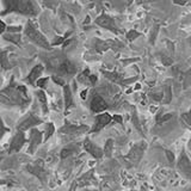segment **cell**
Instances as JSON below:
<instances>
[{"mask_svg": "<svg viewBox=\"0 0 191 191\" xmlns=\"http://www.w3.org/2000/svg\"><path fill=\"white\" fill-rule=\"evenodd\" d=\"M1 102L2 104H11V107H25L29 102L30 97L28 96L26 87L23 85H13V78L8 87L1 91Z\"/></svg>", "mask_w": 191, "mask_h": 191, "instance_id": "6da1fadb", "label": "cell"}, {"mask_svg": "<svg viewBox=\"0 0 191 191\" xmlns=\"http://www.w3.org/2000/svg\"><path fill=\"white\" fill-rule=\"evenodd\" d=\"M4 6L5 11H2V15L7 12H18L25 16L37 15V10L31 0H4Z\"/></svg>", "mask_w": 191, "mask_h": 191, "instance_id": "7a4b0ae2", "label": "cell"}, {"mask_svg": "<svg viewBox=\"0 0 191 191\" xmlns=\"http://www.w3.org/2000/svg\"><path fill=\"white\" fill-rule=\"evenodd\" d=\"M48 67L52 72H56L60 75H74L76 73V67L68 59H60L57 56L49 59Z\"/></svg>", "mask_w": 191, "mask_h": 191, "instance_id": "3957f363", "label": "cell"}, {"mask_svg": "<svg viewBox=\"0 0 191 191\" xmlns=\"http://www.w3.org/2000/svg\"><path fill=\"white\" fill-rule=\"evenodd\" d=\"M24 32H25V36L29 38L31 42H34L35 44H37L38 47L44 48V49H50L52 44H49V42L47 41V38L35 28V25L31 23V22H28L25 29H24Z\"/></svg>", "mask_w": 191, "mask_h": 191, "instance_id": "277c9868", "label": "cell"}, {"mask_svg": "<svg viewBox=\"0 0 191 191\" xmlns=\"http://www.w3.org/2000/svg\"><path fill=\"white\" fill-rule=\"evenodd\" d=\"M177 168L182 176L191 180V161L184 149L182 151V154L177 161Z\"/></svg>", "mask_w": 191, "mask_h": 191, "instance_id": "5b68a950", "label": "cell"}, {"mask_svg": "<svg viewBox=\"0 0 191 191\" xmlns=\"http://www.w3.org/2000/svg\"><path fill=\"white\" fill-rule=\"evenodd\" d=\"M96 24L102 26V28H105L107 30H110L111 32L116 34V35L121 34V31L118 30V28L115 24V20L110 16H107V13H102L99 17H97L96 18Z\"/></svg>", "mask_w": 191, "mask_h": 191, "instance_id": "8992f818", "label": "cell"}, {"mask_svg": "<svg viewBox=\"0 0 191 191\" xmlns=\"http://www.w3.org/2000/svg\"><path fill=\"white\" fill-rule=\"evenodd\" d=\"M44 141L43 139V133L39 131L38 129L31 128L30 130V141H29V148H28V153L32 154L38 148V146L41 145Z\"/></svg>", "mask_w": 191, "mask_h": 191, "instance_id": "52a82bcc", "label": "cell"}, {"mask_svg": "<svg viewBox=\"0 0 191 191\" xmlns=\"http://www.w3.org/2000/svg\"><path fill=\"white\" fill-rule=\"evenodd\" d=\"M146 142H141V145H135L131 149H130L129 154L125 157L127 159H129L130 162L136 166L139 164V161L141 160L142 155H143V152H145V148H146Z\"/></svg>", "mask_w": 191, "mask_h": 191, "instance_id": "ba28073f", "label": "cell"}, {"mask_svg": "<svg viewBox=\"0 0 191 191\" xmlns=\"http://www.w3.org/2000/svg\"><path fill=\"white\" fill-rule=\"evenodd\" d=\"M42 123V120L37 118L35 115L29 114L25 118H23L20 122L17 124V130H22V131H25V130H29L31 128H34L35 125L37 124H41Z\"/></svg>", "mask_w": 191, "mask_h": 191, "instance_id": "9c48e42d", "label": "cell"}, {"mask_svg": "<svg viewBox=\"0 0 191 191\" xmlns=\"http://www.w3.org/2000/svg\"><path fill=\"white\" fill-rule=\"evenodd\" d=\"M25 142H26V139H25V135H24V131L18 130V133L13 136L12 141H11V145H10V147H8L7 149L8 153L19 152Z\"/></svg>", "mask_w": 191, "mask_h": 191, "instance_id": "30bf717a", "label": "cell"}, {"mask_svg": "<svg viewBox=\"0 0 191 191\" xmlns=\"http://www.w3.org/2000/svg\"><path fill=\"white\" fill-rule=\"evenodd\" d=\"M112 120H114L112 116L110 114H107V112H103V114H100V115H97L96 121H94V127H93V129H92L91 131L92 133L99 131V130H102L104 127H107V124H110V122H111Z\"/></svg>", "mask_w": 191, "mask_h": 191, "instance_id": "8fae6325", "label": "cell"}, {"mask_svg": "<svg viewBox=\"0 0 191 191\" xmlns=\"http://www.w3.org/2000/svg\"><path fill=\"white\" fill-rule=\"evenodd\" d=\"M89 130L87 125H73L66 121L65 125L60 129V133L62 134H68V135H80L85 131Z\"/></svg>", "mask_w": 191, "mask_h": 191, "instance_id": "7c38bea8", "label": "cell"}, {"mask_svg": "<svg viewBox=\"0 0 191 191\" xmlns=\"http://www.w3.org/2000/svg\"><path fill=\"white\" fill-rule=\"evenodd\" d=\"M84 148L86 152L90 153L92 157L96 158V159H100V158H103V155H104V149H102V148H99L98 146L94 145L90 139H85Z\"/></svg>", "mask_w": 191, "mask_h": 191, "instance_id": "4fadbf2b", "label": "cell"}, {"mask_svg": "<svg viewBox=\"0 0 191 191\" xmlns=\"http://www.w3.org/2000/svg\"><path fill=\"white\" fill-rule=\"evenodd\" d=\"M90 107H91V111L92 112H103L105 109L107 107V102L103 99V97L99 96V94H97V93H94L93 94V98L91 100V104H90Z\"/></svg>", "mask_w": 191, "mask_h": 191, "instance_id": "5bb4252c", "label": "cell"}, {"mask_svg": "<svg viewBox=\"0 0 191 191\" xmlns=\"http://www.w3.org/2000/svg\"><path fill=\"white\" fill-rule=\"evenodd\" d=\"M43 69H44L43 65H41V63L36 65L34 68L31 69V72L29 73V75H28V78H26L25 80H26L30 85H35V83L37 81V79H39V76L42 74Z\"/></svg>", "mask_w": 191, "mask_h": 191, "instance_id": "9a60e30c", "label": "cell"}, {"mask_svg": "<svg viewBox=\"0 0 191 191\" xmlns=\"http://www.w3.org/2000/svg\"><path fill=\"white\" fill-rule=\"evenodd\" d=\"M63 98H65V109L68 110L73 107V96L69 85H63Z\"/></svg>", "mask_w": 191, "mask_h": 191, "instance_id": "2e32d148", "label": "cell"}, {"mask_svg": "<svg viewBox=\"0 0 191 191\" xmlns=\"http://www.w3.org/2000/svg\"><path fill=\"white\" fill-rule=\"evenodd\" d=\"M28 171L32 173V175H35L36 177L39 178V180L42 182V183H44L47 179V172L43 170L42 167H39V166H28Z\"/></svg>", "mask_w": 191, "mask_h": 191, "instance_id": "e0dca14e", "label": "cell"}, {"mask_svg": "<svg viewBox=\"0 0 191 191\" xmlns=\"http://www.w3.org/2000/svg\"><path fill=\"white\" fill-rule=\"evenodd\" d=\"M102 73H103L104 76H105L107 79H109V80L114 81L116 84L123 85L124 79H123V76L121 75L120 73H117V72H107V70H103V69H102Z\"/></svg>", "mask_w": 191, "mask_h": 191, "instance_id": "ac0fdd59", "label": "cell"}, {"mask_svg": "<svg viewBox=\"0 0 191 191\" xmlns=\"http://www.w3.org/2000/svg\"><path fill=\"white\" fill-rule=\"evenodd\" d=\"M2 38L5 41L12 42L16 46H20L22 44V37L19 35V32H7V34H2Z\"/></svg>", "mask_w": 191, "mask_h": 191, "instance_id": "d6986e66", "label": "cell"}, {"mask_svg": "<svg viewBox=\"0 0 191 191\" xmlns=\"http://www.w3.org/2000/svg\"><path fill=\"white\" fill-rule=\"evenodd\" d=\"M37 98H38V100L41 102L43 114H48V100H47L46 92L43 91V89H41V90H38L37 91Z\"/></svg>", "mask_w": 191, "mask_h": 191, "instance_id": "ffe728a7", "label": "cell"}, {"mask_svg": "<svg viewBox=\"0 0 191 191\" xmlns=\"http://www.w3.org/2000/svg\"><path fill=\"white\" fill-rule=\"evenodd\" d=\"M112 151H114V140L112 139H109V140H107L105 146H104V155L107 158H111Z\"/></svg>", "mask_w": 191, "mask_h": 191, "instance_id": "44dd1931", "label": "cell"}, {"mask_svg": "<svg viewBox=\"0 0 191 191\" xmlns=\"http://www.w3.org/2000/svg\"><path fill=\"white\" fill-rule=\"evenodd\" d=\"M78 80H79L80 83H83V84L91 85V81H90V69L89 68L85 69L81 74H79V75H78Z\"/></svg>", "mask_w": 191, "mask_h": 191, "instance_id": "7402d4cb", "label": "cell"}, {"mask_svg": "<svg viewBox=\"0 0 191 191\" xmlns=\"http://www.w3.org/2000/svg\"><path fill=\"white\" fill-rule=\"evenodd\" d=\"M75 149H78V147L75 146H68V147H65L61 151V159H66L68 158L69 155H72L73 153H75Z\"/></svg>", "mask_w": 191, "mask_h": 191, "instance_id": "603a6c76", "label": "cell"}, {"mask_svg": "<svg viewBox=\"0 0 191 191\" xmlns=\"http://www.w3.org/2000/svg\"><path fill=\"white\" fill-rule=\"evenodd\" d=\"M173 117V114H171V112H168V114H159L157 115V117H155V120H157V123L158 124H161V123L166 122V121H168V120H171Z\"/></svg>", "mask_w": 191, "mask_h": 191, "instance_id": "cb8c5ba5", "label": "cell"}, {"mask_svg": "<svg viewBox=\"0 0 191 191\" xmlns=\"http://www.w3.org/2000/svg\"><path fill=\"white\" fill-rule=\"evenodd\" d=\"M191 86V68L188 69L185 73H184V81H183V89H188Z\"/></svg>", "mask_w": 191, "mask_h": 191, "instance_id": "d4e9b609", "label": "cell"}, {"mask_svg": "<svg viewBox=\"0 0 191 191\" xmlns=\"http://www.w3.org/2000/svg\"><path fill=\"white\" fill-rule=\"evenodd\" d=\"M55 133V127L53 123H48L46 127V135H44V141H47L48 139H50L53 136V134Z\"/></svg>", "mask_w": 191, "mask_h": 191, "instance_id": "484cf974", "label": "cell"}, {"mask_svg": "<svg viewBox=\"0 0 191 191\" xmlns=\"http://www.w3.org/2000/svg\"><path fill=\"white\" fill-rule=\"evenodd\" d=\"M171 100H172V90H171V86L167 84L165 86V99L162 103L168 104V103H171Z\"/></svg>", "mask_w": 191, "mask_h": 191, "instance_id": "4316f807", "label": "cell"}, {"mask_svg": "<svg viewBox=\"0 0 191 191\" xmlns=\"http://www.w3.org/2000/svg\"><path fill=\"white\" fill-rule=\"evenodd\" d=\"M127 39L128 41H134V39H136V38H139L140 36H141V32H139V31L134 30V29H131V30H129L128 32H127Z\"/></svg>", "mask_w": 191, "mask_h": 191, "instance_id": "83f0119b", "label": "cell"}, {"mask_svg": "<svg viewBox=\"0 0 191 191\" xmlns=\"http://www.w3.org/2000/svg\"><path fill=\"white\" fill-rule=\"evenodd\" d=\"M133 123H134V125H135V128L140 131V134L143 136V131L141 129V125H140V122H139V117H138V114H136V111L134 110V114H133Z\"/></svg>", "mask_w": 191, "mask_h": 191, "instance_id": "f1b7e54d", "label": "cell"}, {"mask_svg": "<svg viewBox=\"0 0 191 191\" xmlns=\"http://www.w3.org/2000/svg\"><path fill=\"white\" fill-rule=\"evenodd\" d=\"M180 118H182V121H183L186 125H189L191 128V109L188 111V112H184Z\"/></svg>", "mask_w": 191, "mask_h": 191, "instance_id": "f546056e", "label": "cell"}, {"mask_svg": "<svg viewBox=\"0 0 191 191\" xmlns=\"http://www.w3.org/2000/svg\"><path fill=\"white\" fill-rule=\"evenodd\" d=\"M49 81V76H44V78H39L37 79V81H36V85H37L39 89H46L47 86V83Z\"/></svg>", "mask_w": 191, "mask_h": 191, "instance_id": "4dcf8cb0", "label": "cell"}, {"mask_svg": "<svg viewBox=\"0 0 191 191\" xmlns=\"http://www.w3.org/2000/svg\"><path fill=\"white\" fill-rule=\"evenodd\" d=\"M69 35H70V32H68V34H66L63 37H61V36H59V37H56V39L54 41L53 43H52V46L53 47H56V46H59V44H62L66 39H67V37H68Z\"/></svg>", "mask_w": 191, "mask_h": 191, "instance_id": "1f68e13d", "label": "cell"}, {"mask_svg": "<svg viewBox=\"0 0 191 191\" xmlns=\"http://www.w3.org/2000/svg\"><path fill=\"white\" fill-rule=\"evenodd\" d=\"M164 152H165V155H166V158H167V161L170 162V165L173 166L175 162H176V161H175V154L171 152V151H168V149H165Z\"/></svg>", "mask_w": 191, "mask_h": 191, "instance_id": "d6a6232c", "label": "cell"}, {"mask_svg": "<svg viewBox=\"0 0 191 191\" xmlns=\"http://www.w3.org/2000/svg\"><path fill=\"white\" fill-rule=\"evenodd\" d=\"M158 32H159V26H154V29H153V31H152V35H151V39H149V43H151V44H154V43H155Z\"/></svg>", "mask_w": 191, "mask_h": 191, "instance_id": "836d02e7", "label": "cell"}, {"mask_svg": "<svg viewBox=\"0 0 191 191\" xmlns=\"http://www.w3.org/2000/svg\"><path fill=\"white\" fill-rule=\"evenodd\" d=\"M6 52H2V57H1V65H2V68L7 69L11 68V65L7 63V59H6Z\"/></svg>", "mask_w": 191, "mask_h": 191, "instance_id": "e575fe53", "label": "cell"}, {"mask_svg": "<svg viewBox=\"0 0 191 191\" xmlns=\"http://www.w3.org/2000/svg\"><path fill=\"white\" fill-rule=\"evenodd\" d=\"M161 61H162V63H164L165 66H171V65L173 63V59H172V56L162 55V56H161Z\"/></svg>", "mask_w": 191, "mask_h": 191, "instance_id": "d590c367", "label": "cell"}, {"mask_svg": "<svg viewBox=\"0 0 191 191\" xmlns=\"http://www.w3.org/2000/svg\"><path fill=\"white\" fill-rule=\"evenodd\" d=\"M22 29H23V26H7V29H6V31L7 32H20L22 31Z\"/></svg>", "mask_w": 191, "mask_h": 191, "instance_id": "8d00e7d4", "label": "cell"}, {"mask_svg": "<svg viewBox=\"0 0 191 191\" xmlns=\"http://www.w3.org/2000/svg\"><path fill=\"white\" fill-rule=\"evenodd\" d=\"M166 44H167V47H168L170 54L173 56V54H175V43H173V42H171V41H166Z\"/></svg>", "mask_w": 191, "mask_h": 191, "instance_id": "74e56055", "label": "cell"}, {"mask_svg": "<svg viewBox=\"0 0 191 191\" xmlns=\"http://www.w3.org/2000/svg\"><path fill=\"white\" fill-rule=\"evenodd\" d=\"M172 2H173V4H176V5L184 6V5H186V4H188V0H172Z\"/></svg>", "mask_w": 191, "mask_h": 191, "instance_id": "f35d334b", "label": "cell"}, {"mask_svg": "<svg viewBox=\"0 0 191 191\" xmlns=\"http://www.w3.org/2000/svg\"><path fill=\"white\" fill-rule=\"evenodd\" d=\"M112 118H114V121H116V122L120 123V124H122L123 123L122 116H120V115H114V116H112Z\"/></svg>", "mask_w": 191, "mask_h": 191, "instance_id": "ab89813d", "label": "cell"}, {"mask_svg": "<svg viewBox=\"0 0 191 191\" xmlns=\"http://www.w3.org/2000/svg\"><path fill=\"white\" fill-rule=\"evenodd\" d=\"M97 76L94 75V74H90V81H91V85L93 86V85H96V83H97Z\"/></svg>", "mask_w": 191, "mask_h": 191, "instance_id": "60d3db41", "label": "cell"}, {"mask_svg": "<svg viewBox=\"0 0 191 191\" xmlns=\"http://www.w3.org/2000/svg\"><path fill=\"white\" fill-rule=\"evenodd\" d=\"M86 97H87V89H86V90H83L81 93H80V98H81L83 100L86 99Z\"/></svg>", "mask_w": 191, "mask_h": 191, "instance_id": "b9f144b4", "label": "cell"}, {"mask_svg": "<svg viewBox=\"0 0 191 191\" xmlns=\"http://www.w3.org/2000/svg\"><path fill=\"white\" fill-rule=\"evenodd\" d=\"M139 89H140V85H136V86H135V90H139Z\"/></svg>", "mask_w": 191, "mask_h": 191, "instance_id": "7bdbcfd3", "label": "cell"}, {"mask_svg": "<svg viewBox=\"0 0 191 191\" xmlns=\"http://www.w3.org/2000/svg\"><path fill=\"white\" fill-rule=\"evenodd\" d=\"M189 148H190V151H191V139H190V141H189Z\"/></svg>", "mask_w": 191, "mask_h": 191, "instance_id": "ee69618b", "label": "cell"}, {"mask_svg": "<svg viewBox=\"0 0 191 191\" xmlns=\"http://www.w3.org/2000/svg\"><path fill=\"white\" fill-rule=\"evenodd\" d=\"M188 41H189V43H190V44H191V36H190V37H189V39H188Z\"/></svg>", "mask_w": 191, "mask_h": 191, "instance_id": "f6af8a7d", "label": "cell"}]
</instances>
